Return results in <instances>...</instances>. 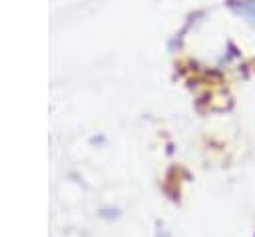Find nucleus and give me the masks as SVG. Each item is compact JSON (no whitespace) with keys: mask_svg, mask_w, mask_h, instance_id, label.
<instances>
[{"mask_svg":"<svg viewBox=\"0 0 255 237\" xmlns=\"http://www.w3.org/2000/svg\"><path fill=\"white\" fill-rule=\"evenodd\" d=\"M155 237H173V235H171L165 227H157V229H155Z\"/></svg>","mask_w":255,"mask_h":237,"instance_id":"f257e3e1","label":"nucleus"}]
</instances>
